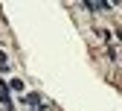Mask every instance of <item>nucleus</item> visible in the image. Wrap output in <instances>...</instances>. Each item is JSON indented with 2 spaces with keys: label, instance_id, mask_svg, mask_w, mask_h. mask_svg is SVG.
<instances>
[{
  "label": "nucleus",
  "instance_id": "obj_3",
  "mask_svg": "<svg viewBox=\"0 0 122 111\" xmlns=\"http://www.w3.org/2000/svg\"><path fill=\"white\" fill-rule=\"evenodd\" d=\"M26 102H29V105H38L41 99H38V93H29V97H26Z\"/></svg>",
  "mask_w": 122,
  "mask_h": 111
},
{
  "label": "nucleus",
  "instance_id": "obj_1",
  "mask_svg": "<svg viewBox=\"0 0 122 111\" xmlns=\"http://www.w3.org/2000/svg\"><path fill=\"white\" fill-rule=\"evenodd\" d=\"M0 102H3L6 108H12V102H9V85L6 82H0Z\"/></svg>",
  "mask_w": 122,
  "mask_h": 111
},
{
  "label": "nucleus",
  "instance_id": "obj_2",
  "mask_svg": "<svg viewBox=\"0 0 122 111\" xmlns=\"http://www.w3.org/2000/svg\"><path fill=\"white\" fill-rule=\"evenodd\" d=\"M9 91H18L20 93L23 91V82H20V79H12V82H9Z\"/></svg>",
  "mask_w": 122,
  "mask_h": 111
}]
</instances>
